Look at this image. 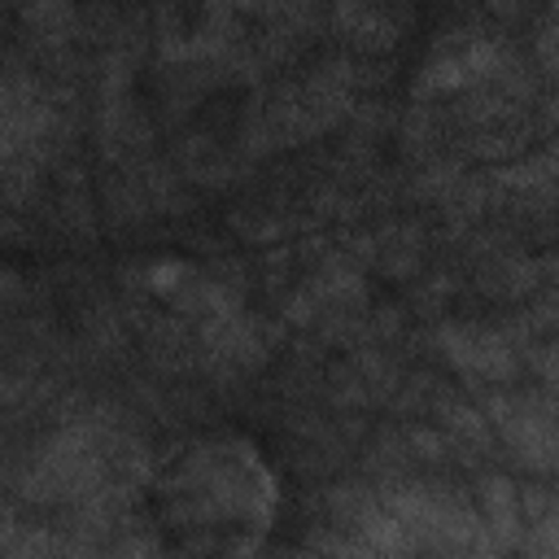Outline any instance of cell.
I'll return each mask as SVG.
<instances>
[{"mask_svg": "<svg viewBox=\"0 0 559 559\" xmlns=\"http://www.w3.org/2000/svg\"><path fill=\"white\" fill-rule=\"evenodd\" d=\"M280 511L271 454L231 424L175 437L140 489V515L166 559H258Z\"/></svg>", "mask_w": 559, "mask_h": 559, "instance_id": "1", "label": "cell"}]
</instances>
